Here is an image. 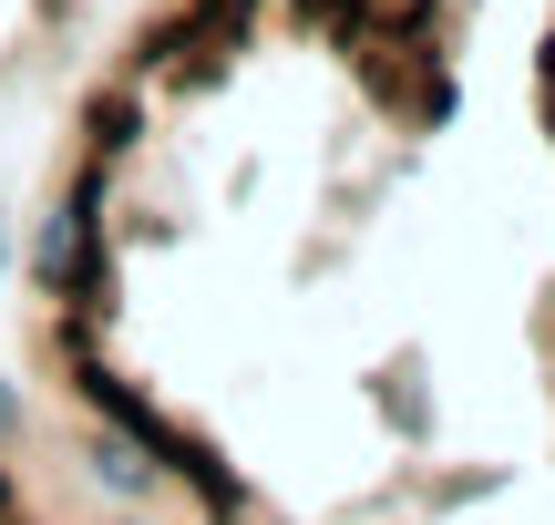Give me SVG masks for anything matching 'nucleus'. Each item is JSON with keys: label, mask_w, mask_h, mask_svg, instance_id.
I'll return each instance as SVG.
<instances>
[{"label": "nucleus", "mask_w": 555, "mask_h": 525, "mask_svg": "<svg viewBox=\"0 0 555 525\" xmlns=\"http://www.w3.org/2000/svg\"><path fill=\"white\" fill-rule=\"evenodd\" d=\"M0 433H11V392H0Z\"/></svg>", "instance_id": "obj_4"}, {"label": "nucleus", "mask_w": 555, "mask_h": 525, "mask_svg": "<svg viewBox=\"0 0 555 525\" xmlns=\"http://www.w3.org/2000/svg\"><path fill=\"white\" fill-rule=\"evenodd\" d=\"M0 525H21V515H0Z\"/></svg>", "instance_id": "obj_5"}, {"label": "nucleus", "mask_w": 555, "mask_h": 525, "mask_svg": "<svg viewBox=\"0 0 555 525\" xmlns=\"http://www.w3.org/2000/svg\"><path fill=\"white\" fill-rule=\"evenodd\" d=\"M93 474H103L114 495H155V453L124 444V433H114V444H93Z\"/></svg>", "instance_id": "obj_2"}, {"label": "nucleus", "mask_w": 555, "mask_h": 525, "mask_svg": "<svg viewBox=\"0 0 555 525\" xmlns=\"http://www.w3.org/2000/svg\"><path fill=\"white\" fill-rule=\"evenodd\" d=\"M82 135H93V165H124V155H134V135H144V93H134V82L93 93V103H82Z\"/></svg>", "instance_id": "obj_1"}, {"label": "nucleus", "mask_w": 555, "mask_h": 525, "mask_svg": "<svg viewBox=\"0 0 555 525\" xmlns=\"http://www.w3.org/2000/svg\"><path fill=\"white\" fill-rule=\"evenodd\" d=\"M545 124H555V52H545Z\"/></svg>", "instance_id": "obj_3"}]
</instances>
